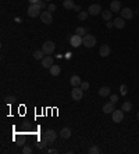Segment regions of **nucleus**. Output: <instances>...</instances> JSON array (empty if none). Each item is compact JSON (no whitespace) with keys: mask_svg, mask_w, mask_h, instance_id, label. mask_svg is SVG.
Returning a JSON list of instances; mask_svg holds the SVG:
<instances>
[{"mask_svg":"<svg viewBox=\"0 0 139 154\" xmlns=\"http://www.w3.org/2000/svg\"><path fill=\"white\" fill-rule=\"evenodd\" d=\"M42 7L38 4V3H35V4H31L29 6V8H28V16L29 17H32V18H35V17L38 16H40L42 14Z\"/></svg>","mask_w":139,"mask_h":154,"instance_id":"nucleus-1","label":"nucleus"},{"mask_svg":"<svg viewBox=\"0 0 139 154\" xmlns=\"http://www.w3.org/2000/svg\"><path fill=\"white\" fill-rule=\"evenodd\" d=\"M82 45L85 46V47H93L95 45H96V37L93 36V35H85V36L82 37Z\"/></svg>","mask_w":139,"mask_h":154,"instance_id":"nucleus-2","label":"nucleus"},{"mask_svg":"<svg viewBox=\"0 0 139 154\" xmlns=\"http://www.w3.org/2000/svg\"><path fill=\"white\" fill-rule=\"evenodd\" d=\"M43 136L48 140V144H53L56 142V139H57V133H56L54 129H49V131H46L43 133Z\"/></svg>","mask_w":139,"mask_h":154,"instance_id":"nucleus-3","label":"nucleus"},{"mask_svg":"<svg viewBox=\"0 0 139 154\" xmlns=\"http://www.w3.org/2000/svg\"><path fill=\"white\" fill-rule=\"evenodd\" d=\"M82 96H84V90L81 89V86H75L74 89L71 90V97H72V100L79 101L81 99H82Z\"/></svg>","mask_w":139,"mask_h":154,"instance_id":"nucleus-4","label":"nucleus"},{"mask_svg":"<svg viewBox=\"0 0 139 154\" xmlns=\"http://www.w3.org/2000/svg\"><path fill=\"white\" fill-rule=\"evenodd\" d=\"M54 49H56V45L53 42H50V40H48V42H45L42 45V50L45 54H53Z\"/></svg>","mask_w":139,"mask_h":154,"instance_id":"nucleus-5","label":"nucleus"},{"mask_svg":"<svg viewBox=\"0 0 139 154\" xmlns=\"http://www.w3.org/2000/svg\"><path fill=\"white\" fill-rule=\"evenodd\" d=\"M40 20H42L43 24L50 25V24L53 22V16H52L50 11H42V14H40Z\"/></svg>","mask_w":139,"mask_h":154,"instance_id":"nucleus-6","label":"nucleus"},{"mask_svg":"<svg viewBox=\"0 0 139 154\" xmlns=\"http://www.w3.org/2000/svg\"><path fill=\"white\" fill-rule=\"evenodd\" d=\"M111 114H113V115H111L113 121H114L116 124H120L124 119V111H123V110H114Z\"/></svg>","mask_w":139,"mask_h":154,"instance_id":"nucleus-7","label":"nucleus"},{"mask_svg":"<svg viewBox=\"0 0 139 154\" xmlns=\"http://www.w3.org/2000/svg\"><path fill=\"white\" fill-rule=\"evenodd\" d=\"M121 17H123L124 20H132V17L135 16L134 11L131 10V8H128V7H125V8H121Z\"/></svg>","mask_w":139,"mask_h":154,"instance_id":"nucleus-8","label":"nucleus"},{"mask_svg":"<svg viewBox=\"0 0 139 154\" xmlns=\"http://www.w3.org/2000/svg\"><path fill=\"white\" fill-rule=\"evenodd\" d=\"M70 43H71V46H72V47H79L81 45H82V36H79V35H77V33H75L74 36H71Z\"/></svg>","mask_w":139,"mask_h":154,"instance_id":"nucleus-9","label":"nucleus"},{"mask_svg":"<svg viewBox=\"0 0 139 154\" xmlns=\"http://www.w3.org/2000/svg\"><path fill=\"white\" fill-rule=\"evenodd\" d=\"M88 13H89L91 16H97L99 13H102V7L99 4H91L89 8H88Z\"/></svg>","mask_w":139,"mask_h":154,"instance_id":"nucleus-10","label":"nucleus"},{"mask_svg":"<svg viewBox=\"0 0 139 154\" xmlns=\"http://www.w3.org/2000/svg\"><path fill=\"white\" fill-rule=\"evenodd\" d=\"M110 10L113 13H120L121 11V3H120V0H113L111 3H110Z\"/></svg>","mask_w":139,"mask_h":154,"instance_id":"nucleus-11","label":"nucleus"},{"mask_svg":"<svg viewBox=\"0 0 139 154\" xmlns=\"http://www.w3.org/2000/svg\"><path fill=\"white\" fill-rule=\"evenodd\" d=\"M110 53H111V49L109 45H103L102 47L99 49V56H102V57H107Z\"/></svg>","mask_w":139,"mask_h":154,"instance_id":"nucleus-12","label":"nucleus"},{"mask_svg":"<svg viewBox=\"0 0 139 154\" xmlns=\"http://www.w3.org/2000/svg\"><path fill=\"white\" fill-rule=\"evenodd\" d=\"M114 110H116V107H114V103H111V101L103 104V112H104V114H110V112H113Z\"/></svg>","mask_w":139,"mask_h":154,"instance_id":"nucleus-13","label":"nucleus"},{"mask_svg":"<svg viewBox=\"0 0 139 154\" xmlns=\"http://www.w3.org/2000/svg\"><path fill=\"white\" fill-rule=\"evenodd\" d=\"M52 65H53V57H50V56H48V57H43L42 67H45V68H50Z\"/></svg>","mask_w":139,"mask_h":154,"instance_id":"nucleus-14","label":"nucleus"},{"mask_svg":"<svg viewBox=\"0 0 139 154\" xmlns=\"http://www.w3.org/2000/svg\"><path fill=\"white\" fill-rule=\"evenodd\" d=\"M70 83L74 86H81V83H82V81H81V78L78 76V75H72L71 78H70Z\"/></svg>","mask_w":139,"mask_h":154,"instance_id":"nucleus-15","label":"nucleus"},{"mask_svg":"<svg viewBox=\"0 0 139 154\" xmlns=\"http://www.w3.org/2000/svg\"><path fill=\"white\" fill-rule=\"evenodd\" d=\"M114 27L117 28V29H123L125 27V20H124L123 17L121 18H116L114 20Z\"/></svg>","mask_w":139,"mask_h":154,"instance_id":"nucleus-16","label":"nucleus"},{"mask_svg":"<svg viewBox=\"0 0 139 154\" xmlns=\"http://www.w3.org/2000/svg\"><path fill=\"white\" fill-rule=\"evenodd\" d=\"M110 92H111V89H110L109 86H102V88L99 89V96H100V97H106V96L110 95Z\"/></svg>","mask_w":139,"mask_h":154,"instance_id":"nucleus-17","label":"nucleus"},{"mask_svg":"<svg viewBox=\"0 0 139 154\" xmlns=\"http://www.w3.org/2000/svg\"><path fill=\"white\" fill-rule=\"evenodd\" d=\"M60 136L63 139H70L71 138V129H70V128H63V129L60 131Z\"/></svg>","mask_w":139,"mask_h":154,"instance_id":"nucleus-18","label":"nucleus"},{"mask_svg":"<svg viewBox=\"0 0 139 154\" xmlns=\"http://www.w3.org/2000/svg\"><path fill=\"white\" fill-rule=\"evenodd\" d=\"M50 74L53 75V76H57V75H60V72H61V68H60L59 65H52V67H50Z\"/></svg>","mask_w":139,"mask_h":154,"instance_id":"nucleus-19","label":"nucleus"},{"mask_svg":"<svg viewBox=\"0 0 139 154\" xmlns=\"http://www.w3.org/2000/svg\"><path fill=\"white\" fill-rule=\"evenodd\" d=\"M63 6H64L65 10H72V8L75 7V4H74V1H72V0H64Z\"/></svg>","mask_w":139,"mask_h":154,"instance_id":"nucleus-20","label":"nucleus"},{"mask_svg":"<svg viewBox=\"0 0 139 154\" xmlns=\"http://www.w3.org/2000/svg\"><path fill=\"white\" fill-rule=\"evenodd\" d=\"M131 108H132V103H131V101H124L121 110L125 112V111H131Z\"/></svg>","mask_w":139,"mask_h":154,"instance_id":"nucleus-21","label":"nucleus"},{"mask_svg":"<svg viewBox=\"0 0 139 154\" xmlns=\"http://www.w3.org/2000/svg\"><path fill=\"white\" fill-rule=\"evenodd\" d=\"M102 17L106 20V21H110V20H111V17H113V11L111 10H110V11H109V10L102 11Z\"/></svg>","mask_w":139,"mask_h":154,"instance_id":"nucleus-22","label":"nucleus"},{"mask_svg":"<svg viewBox=\"0 0 139 154\" xmlns=\"http://www.w3.org/2000/svg\"><path fill=\"white\" fill-rule=\"evenodd\" d=\"M43 50H36V52H33V59L35 60H43Z\"/></svg>","mask_w":139,"mask_h":154,"instance_id":"nucleus-23","label":"nucleus"},{"mask_svg":"<svg viewBox=\"0 0 139 154\" xmlns=\"http://www.w3.org/2000/svg\"><path fill=\"white\" fill-rule=\"evenodd\" d=\"M88 16H89L88 11H79V14H78V20H79V21H85L86 18H88Z\"/></svg>","mask_w":139,"mask_h":154,"instance_id":"nucleus-24","label":"nucleus"},{"mask_svg":"<svg viewBox=\"0 0 139 154\" xmlns=\"http://www.w3.org/2000/svg\"><path fill=\"white\" fill-rule=\"evenodd\" d=\"M75 33H77V35H79V36H85L86 35V29L85 28H82V27H78L77 28V29H75Z\"/></svg>","mask_w":139,"mask_h":154,"instance_id":"nucleus-25","label":"nucleus"},{"mask_svg":"<svg viewBox=\"0 0 139 154\" xmlns=\"http://www.w3.org/2000/svg\"><path fill=\"white\" fill-rule=\"evenodd\" d=\"M88 153H89V154H99V153H100V149H99L97 146H92L91 149L88 150Z\"/></svg>","mask_w":139,"mask_h":154,"instance_id":"nucleus-26","label":"nucleus"},{"mask_svg":"<svg viewBox=\"0 0 139 154\" xmlns=\"http://www.w3.org/2000/svg\"><path fill=\"white\" fill-rule=\"evenodd\" d=\"M46 144H48V140L45 139V136H42V139H40V140H39V143H38V147H39V149H43Z\"/></svg>","mask_w":139,"mask_h":154,"instance_id":"nucleus-27","label":"nucleus"},{"mask_svg":"<svg viewBox=\"0 0 139 154\" xmlns=\"http://www.w3.org/2000/svg\"><path fill=\"white\" fill-rule=\"evenodd\" d=\"M6 101H7V104H13V103L16 101V97H14V96H7V97H6Z\"/></svg>","mask_w":139,"mask_h":154,"instance_id":"nucleus-28","label":"nucleus"},{"mask_svg":"<svg viewBox=\"0 0 139 154\" xmlns=\"http://www.w3.org/2000/svg\"><path fill=\"white\" fill-rule=\"evenodd\" d=\"M81 89H82V90H88V89H89V83H88V82H82V83H81Z\"/></svg>","mask_w":139,"mask_h":154,"instance_id":"nucleus-29","label":"nucleus"},{"mask_svg":"<svg viewBox=\"0 0 139 154\" xmlns=\"http://www.w3.org/2000/svg\"><path fill=\"white\" fill-rule=\"evenodd\" d=\"M110 101L116 104V103L118 101V96H117V95H111V96H110Z\"/></svg>","mask_w":139,"mask_h":154,"instance_id":"nucleus-30","label":"nucleus"},{"mask_svg":"<svg viewBox=\"0 0 139 154\" xmlns=\"http://www.w3.org/2000/svg\"><path fill=\"white\" fill-rule=\"evenodd\" d=\"M31 151H32V150H31V147H28V146H27V147H24V149H22V153H24V154H29Z\"/></svg>","mask_w":139,"mask_h":154,"instance_id":"nucleus-31","label":"nucleus"},{"mask_svg":"<svg viewBox=\"0 0 139 154\" xmlns=\"http://www.w3.org/2000/svg\"><path fill=\"white\" fill-rule=\"evenodd\" d=\"M48 8H49V11L52 13V11L56 10V6H54V4H49V6H48Z\"/></svg>","mask_w":139,"mask_h":154,"instance_id":"nucleus-32","label":"nucleus"},{"mask_svg":"<svg viewBox=\"0 0 139 154\" xmlns=\"http://www.w3.org/2000/svg\"><path fill=\"white\" fill-rule=\"evenodd\" d=\"M38 4L42 8H45V7H46V3H45V1H42V0H39V1H38Z\"/></svg>","mask_w":139,"mask_h":154,"instance_id":"nucleus-33","label":"nucleus"},{"mask_svg":"<svg viewBox=\"0 0 139 154\" xmlns=\"http://www.w3.org/2000/svg\"><path fill=\"white\" fill-rule=\"evenodd\" d=\"M107 28H111V27H114V22H110V21H107Z\"/></svg>","mask_w":139,"mask_h":154,"instance_id":"nucleus-34","label":"nucleus"},{"mask_svg":"<svg viewBox=\"0 0 139 154\" xmlns=\"http://www.w3.org/2000/svg\"><path fill=\"white\" fill-rule=\"evenodd\" d=\"M49 153H50V154H56V153H57V150H56V149H50V150H49Z\"/></svg>","mask_w":139,"mask_h":154,"instance_id":"nucleus-35","label":"nucleus"},{"mask_svg":"<svg viewBox=\"0 0 139 154\" xmlns=\"http://www.w3.org/2000/svg\"><path fill=\"white\" fill-rule=\"evenodd\" d=\"M28 1H29V4H35V3H38L39 0H28Z\"/></svg>","mask_w":139,"mask_h":154,"instance_id":"nucleus-36","label":"nucleus"},{"mask_svg":"<svg viewBox=\"0 0 139 154\" xmlns=\"http://www.w3.org/2000/svg\"><path fill=\"white\" fill-rule=\"evenodd\" d=\"M72 10H75V11H79V10H81V7H79V6H75V7L72 8Z\"/></svg>","mask_w":139,"mask_h":154,"instance_id":"nucleus-37","label":"nucleus"},{"mask_svg":"<svg viewBox=\"0 0 139 154\" xmlns=\"http://www.w3.org/2000/svg\"><path fill=\"white\" fill-rule=\"evenodd\" d=\"M136 118H138V119H139V111H138V114H136Z\"/></svg>","mask_w":139,"mask_h":154,"instance_id":"nucleus-38","label":"nucleus"},{"mask_svg":"<svg viewBox=\"0 0 139 154\" xmlns=\"http://www.w3.org/2000/svg\"><path fill=\"white\" fill-rule=\"evenodd\" d=\"M46 1H50V0H46Z\"/></svg>","mask_w":139,"mask_h":154,"instance_id":"nucleus-39","label":"nucleus"}]
</instances>
